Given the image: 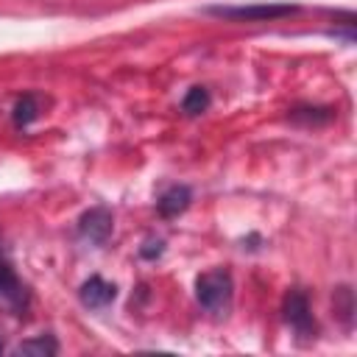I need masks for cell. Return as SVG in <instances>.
Returning a JSON list of instances; mask_svg holds the SVG:
<instances>
[{
    "instance_id": "1",
    "label": "cell",
    "mask_w": 357,
    "mask_h": 357,
    "mask_svg": "<svg viewBox=\"0 0 357 357\" xmlns=\"http://www.w3.org/2000/svg\"><path fill=\"white\" fill-rule=\"evenodd\" d=\"M231 296H234V282H231V273L226 268H215V271H206L195 279V298L198 304L212 312V315H226L229 307H231Z\"/></svg>"
},
{
    "instance_id": "2",
    "label": "cell",
    "mask_w": 357,
    "mask_h": 357,
    "mask_svg": "<svg viewBox=\"0 0 357 357\" xmlns=\"http://www.w3.org/2000/svg\"><path fill=\"white\" fill-rule=\"evenodd\" d=\"M298 6L290 3H251V6H204V14L234 20V22H265V20H282L296 14Z\"/></svg>"
},
{
    "instance_id": "3",
    "label": "cell",
    "mask_w": 357,
    "mask_h": 357,
    "mask_svg": "<svg viewBox=\"0 0 357 357\" xmlns=\"http://www.w3.org/2000/svg\"><path fill=\"white\" fill-rule=\"evenodd\" d=\"M282 315H284L287 326H290L301 340L315 337V318H312V310H310L307 296H304L298 287L287 290V296H284V301H282Z\"/></svg>"
},
{
    "instance_id": "4",
    "label": "cell",
    "mask_w": 357,
    "mask_h": 357,
    "mask_svg": "<svg viewBox=\"0 0 357 357\" xmlns=\"http://www.w3.org/2000/svg\"><path fill=\"white\" fill-rule=\"evenodd\" d=\"M112 212L106 206H92L78 220V237L89 245H103L112 234Z\"/></svg>"
},
{
    "instance_id": "5",
    "label": "cell",
    "mask_w": 357,
    "mask_h": 357,
    "mask_svg": "<svg viewBox=\"0 0 357 357\" xmlns=\"http://www.w3.org/2000/svg\"><path fill=\"white\" fill-rule=\"evenodd\" d=\"M0 296L22 315L25 310H28V301H31V296H28V290H25V284L17 279V273H14V268H11V262L6 259V254H0Z\"/></svg>"
},
{
    "instance_id": "6",
    "label": "cell",
    "mask_w": 357,
    "mask_h": 357,
    "mask_svg": "<svg viewBox=\"0 0 357 357\" xmlns=\"http://www.w3.org/2000/svg\"><path fill=\"white\" fill-rule=\"evenodd\" d=\"M114 296H117V287H114L112 282L100 279V276H89V279L81 284V290H78L81 304L89 307V310H103V307H109V304L114 301Z\"/></svg>"
},
{
    "instance_id": "7",
    "label": "cell",
    "mask_w": 357,
    "mask_h": 357,
    "mask_svg": "<svg viewBox=\"0 0 357 357\" xmlns=\"http://www.w3.org/2000/svg\"><path fill=\"white\" fill-rule=\"evenodd\" d=\"M190 201H192V190H190L187 184H173V187H167V190L159 195L156 209H159L162 218H178V215L190 206Z\"/></svg>"
},
{
    "instance_id": "8",
    "label": "cell",
    "mask_w": 357,
    "mask_h": 357,
    "mask_svg": "<svg viewBox=\"0 0 357 357\" xmlns=\"http://www.w3.org/2000/svg\"><path fill=\"white\" fill-rule=\"evenodd\" d=\"M17 357H53L59 354V340L53 335H39V337H31V340H22L17 349H14Z\"/></svg>"
},
{
    "instance_id": "9",
    "label": "cell",
    "mask_w": 357,
    "mask_h": 357,
    "mask_svg": "<svg viewBox=\"0 0 357 357\" xmlns=\"http://www.w3.org/2000/svg\"><path fill=\"white\" fill-rule=\"evenodd\" d=\"M332 304H335V318H337L346 329H351V324H354V293H351V287H349V284L337 287Z\"/></svg>"
},
{
    "instance_id": "10",
    "label": "cell",
    "mask_w": 357,
    "mask_h": 357,
    "mask_svg": "<svg viewBox=\"0 0 357 357\" xmlns=\"http://www.w3.org/2000/svg\"><path fill=\"white\" fill-rule=\"evenodd\" d=\"M290 120L298 123V126H324V123L332 120V112L329 109H318V106H304V109H293Z\"/></svg>"
},
{
    "instance_id": "11",
    "label": "cell",
    "mask_w": 357,
    "mask_h": 357,
    "mask_svg": "<svg viewBox=\"0 0 357 357\" xmlns=\"http://www.w3.org/2000/svg\"><path fill=\"white\" fill-rule=\"evenodd\" d=\"M36 114H39V106H36V98L33 95H22L14 103V126L17 128H25L28 123H33Z\"/></svg>"
},
{
    "instance_id": "12",
    "label": "cell",
    "mask_w": 357,
    "mask_h": 357,
    "mask_svg": "<svg viewBox=\"0 0 357 357\" xmlns=\"http://www.w3.org/2000/svg\"><path fill=\"white\" fill-rule=\"evenodd\" d=\"M209 109V92L204 89V86H192L187 95H184V100H181V112L184 114H201V112H206Z\"/></svg>"
},
{
    "instance_id": "13",
    "label": "cell",
    "mask_w": 357,
    "mask_h": 357,
    "mask_svg": "<svg viewBox=\"0 0 357 357\" xmlns=\"http://www.w3.org/2000/svg\"><path fill=\"white\" fill-rule=\"evenodd\" d=\"M162 254H165V240H162V237H151V240H145L142 248H139V257H142V259H156V257H162Z\"/></svg>"
},
{
    "instance_id": "14",
    "label": "cell",
    "mask_w": 357,
    "mask_h": 357,
    "mask_svg": "<svg viewBox=\"0 0 357 357\" xmlns=\"http://www.w3.org/2000/svg\"><path fill=\"white\" fill-rule=\"evenodd\" d=\"M3 349H6V343H3V335H0V354H3Z\"/></svg>"
},
{
    "instance_id": "15",
    "label": "cell",
    "mask_w": 357,
    "mask_h": 357,
    "mask_svg": "<svg viewBox=\"0 0 357 357\" xmlns=\"http://www.w3.org/2000/svg\"><path fill=\"white\" fill-rule=\"evenodd\" d=\"M0 254H3V248H0Z\"/></svg>"
}]
</instances>
